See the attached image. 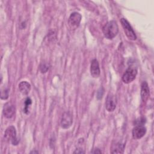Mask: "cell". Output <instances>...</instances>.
Segmentation results:
<instances>
[{"label":"cell","mask_w":154,"mask_h":154,"mask_svg":"<svg viewBox=\"0 0 154 154\" xmlns=\"http://www.w3.org/2000/svg\"><path fill=\"white\" fill-rule=\"evenodd\" d=\"M102 31L104 36L108 39H112L115 37L118 32L119 27L115 20L108 22L102 28Z\"/></svg>","instance_id":"obj_1"},{"label":"cell","mask_w":154,"mask_h":154,"mask_svg":"<svg viewBox=\"0 0 154 154\" xmlns=\"http://www.w3.org/2000/svg\"><path fill=\"white\" fill-rule=\"evenodd\" d=\"M16 130L14 126H10L8 127L4 133V138L5 139L8 141H10L13 145H17L19 142V140L17 137Z\"/></svg>","instance_id":"obj_2"},{"label":"cell","mask_w":154,"mask_h":154,"mask_svg":"<svg viewBox=\"0 0 154 154\" xmlns=\"http://www.w3.org/2000/svg\"><path fill=\"white\" fill-rule=\"evenodd\" d=\"M120 22L127 37L131 40H135L137 39L136 34L129 22L126 19L122 18L120 19Z\"/></svg>","instance_id":"obj_3"},{"label":"cell","mask_w":154,"mask_h":154,"mask_svg":"<svg viewBox=\"0 0 154 154\" xmlns=\"http://www.w3.org/2000/svg\"><path fill=\"white\" fill-rule=\"evenodd\" d=\"M137 75V69L135 66H129L122 76V80L124 83L129 84L133 81Z\"/></svg>","instance_id":"obj_4"},{"label":"cell","mask_w":154,"mask_h":154,"mask_svg":"<svg viewBox=\"0 0 154 154\" xmlns=\"http://www.w3.org/2000/svg\"><path fill=\"white\" fill-rule=\"evenodd\" d=\"M82 16L78 12L72 13L69 18V25L72 29H76L80 24Z\"/></svg>","instance_id":"obj_5"},{"label":"cell","mask_w":154,"mask_h":154,"mask_svg":"<svg viewBox=\"0 0 154 154\" xmlns=\"http://www.w3.org/2000/svg\"><path fill=\"white\" fill-rule=\"evenodd\" d=\"M117 105V99L116 96L112 93H109L107 96L106 102H105V108L109 112L113 111Z\"/></svg>","instance_id":"obj_6"},{"label":"cell","mask_w":154,"mask_h":154,"mask_svg":"<svg viewBox=\"0 0 154 154\" xmlns=\"http://www.w3.org/2000/svg\"><path fill=\"white\" fill-rule=\"evenodd\" d=\"M73 123V116L70 112H65L62 116L61 120V127L64 129H67L71 126Z\"/></svg>","instance_id":"obj_7"},{"label":"cell","mask_w":154,"mask_h":154,"mask_svg":"<svg viewBox=\"0 0 154 154\" xmlns=\"http://www.w3.org/2000/svg\"><path fill=\"white\" fill-rule=\"evenodd\" d=\"M146 133V128L143 125H136L132 129V137L138 140L142 138Z\"/></svg>","instance_id":"obj_8"},{"label":"cell","mask_w":154,"mask_h":154,"mask_svg":"<svg viewBox=\"0 0 154 154\" xmlns=\"http://www.w3.org/2000/svg\"><path fill=\"white\" fill-rule=\"evenodd\" d=\"M15 106L10 102L6 103L3 108V114L8 119L11 118L15 113Z\"/></svg>","instance_id":"obj_9"},{"label":"cell","mask_w":154,"mask_h":154,"mask_svg":"<svg viewBox=\"0 0 154 154\" xmlns=\"http://www.w3.org/2000/svg\"><path fill=\"white\" fill-rule=\"evenodd\" d=\"M90 73L91 76L94 78H98L100 75V71L99 68V64L98 61L96 59H93L91 62Z\"/></svg>","instance_id":"obj_10"},{"label":"cell","mask_w":154,"mask_h":154,"mask_svg":"<svg viewBox=\"0 0 154 154\" xmlns=\"http://www.w3.org/2000/svg\"><path fill=\"white\" fill-rule=\"evenodd\" d=\"M150 96V90L149 88L148 84L144 81L141 87V97L143 102H146Z\"/></svg>","instance_id":"obj_11"},{"label":"cell","mask_w":154,"mask_h":154,"mask_svg":"<svg viewBox=\"0 0 154 154\" xmlns=\"http://www.w3.org/2000/svg\"><path fill=\"white\" fill-rule=\"evenodd\" d=\"M19 89L22 94L26 95L31 90V85L27 81H22L19 84Z\"/></svg>","instance_id":"obj_12"},{"label":"cell","mask_w":154,"mask_h":154,"mask_svg":"<svg viewBox=\"0 0 154 154\" xmlns=\"http://www.w3.org/2000/svg\"><path fill=\"white\" fill-rule=\"evenodd\" d=\"M125 144L122 143H117L113 145L111 149L112 153H122L124 152Z\"/></svg>","instance_id":"obj_13"},{"label":"cell","mask_w":154,"mask_h":154,"mask_svg":"<svg viewBox=\"0 0 154 154\" xmlns=\"http://www.w3.org/2000/svg\"><path fill=\"white\" fill-rule=\"evenodd\" d=\"M31 104V100L30 98L27 97L26 99L25 100V106L23 108V112L26 114H28L29 111H28V108L29 106V105Z\"/></svg>","instance_id":"obj_14"},{"label":"cell","mask_w":154,"mask_h":154,"mask_svg":"<svg viewBox=\"0 0 154 154\" xmlns=\"http://www.w3.org/2000/svg\"><path fill=\"white\" fill-rule=\"evenodd\" d=\"M8 97V89H4L1 90V99H7Z\"/></svg>","instance_id":"obj_15"},{"label":"cell","mask_w":154,"mask_h":154,"mask_svg":"<svg viewBox=\"0 0 154 154\" xmlns=\"http://www.w3.org/2000/svg\"><path fill=\"white\" fill-rule=\"evenodd\" d=\"M40 69L42 73H46L49 69V65L45 63H42L40 66Z\"/></svg>","instance_id":"obj_16"},{"label":"cell","mask_w":154,"mask_h":154,"mask_svg":"<svg viewBox=\"0 0 154 154\" xmlns=\"http://www.w3.org/2000/svg\"><path fill=\"white\" fill-rule=\"evenodd\" d=\"M103 93H104V90L103 89V88H100L98 91H97V97L98 99H100L103 95Z\"/></svg>","instance_id":"obj_17"},{"label":"cell","mask_w":154,"mask_h":154,"mask_svg":"<svg viewBox=\"0 0 154 154\" xmlns=\"http://www.w3.org/2000/svg\"><path fill=\"white\" fill-rule=\"evenodd\" d=\"M74 153H84L85 152L82 150V149L81 148H78V149H76L75 150V151L73 152Z\"/></svg>","instance_id":"obj_18"},{"label":"cell","mask_w":154,"mask_h":154,"mask_svg":"<svg viewBox=\"0 0 154 154\" xmlns=\"http://www.w3.org/2000/svg\"><path fill=\"white\" fill-rule=\"evenodd\" d=\"M91 153H101L102 152H101V150H100L99 149L96 148V149H94V150L92 151Z\"/></svg>","instance_id":"obj_19"},{"label":"cell","mask_w":154,"mask_h":154,"mask_svg":"<svg viewBox=\"0 0 154 154\" xmlns=\"http://www.w3.org/2000/svg\"><path fill=\"white\" fill-rule=\"evenodd\" d=\"M30 153H38V152H37V151H32V152H31Z\"/></svg>","instance_id":"obj_20"}]
</instances>
